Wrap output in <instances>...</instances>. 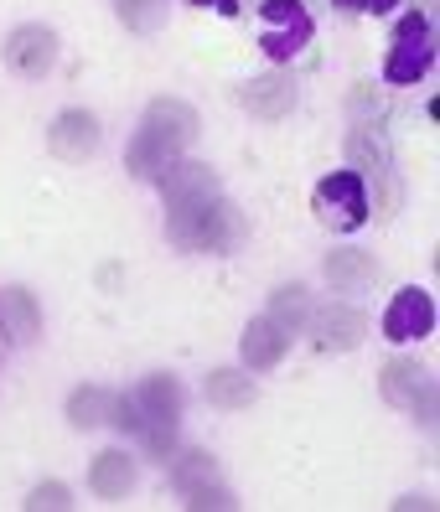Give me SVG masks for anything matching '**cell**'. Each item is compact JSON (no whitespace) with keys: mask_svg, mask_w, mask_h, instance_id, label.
<instances>
[{"mask_svg":"<svg viewBox=\"0 0 440 512\" xmlns=\"http://www.w3.org/2000/svg\"><path fill=\"white\" fill-rule=\"evenodd\" d=\"M135 481H140V461L125 456V450H99L94 466H88V487H94V497H104V502L130 497Z\"/></svg>","mask_w":440,"mask_h":512,"instance_id":"2e32d148","label":"cell"},{"mask_svg":"<svg viewBox=\"0 0 440 512\" xmlns=\"http://www.w3.org/2000/svg\"><path fill=\"white\" fill-rule=\"evenodd\" d=\"M114 16H120L130 32H156L166 21V0H114Z\"/></svg>","mask_w":440,"mask_h":512,"instance_id":"7402d4cb","label":"cell"},{"mask_svg":"<svg viewBox=\"0 0 440 512\" xmlns=\"http://www.w3.org/2000/svg\"><path fill=\"white\" fill-rule=\"evenodd\" d=\"M202 388H208V404H213V409H249V404L259 399L254 378H249V373H233V368H213Z\"/></svg>","mask_w":440,"mask_h":512,"instance_id":"ffe728a7","label":"cell"},{"mask_svg":"<svg viewBox=\"0 0 440 512\" xmlns=\"http://www.w3.org/2000/svg\"><path fill=\"white\" fill-rule=\"evenodd\" d=\"M114 409H120V394L104 383H83L68 394V419L78 430H99V425H114Z\"/></svg>","mask_w":440,"mask_h":512,"instance_id":"d6986e66","label":"cell"},{"mask_svg":"<svg viewBox=\"0 0 440 512\" xmlns=\"http://www.w3.org/2000/svg\"><path fill=\"white\" fill-rule=\"evenodd\" d=\"M264 21H270V32L259 37L264 57L270 63H285V57H296L306 42H311V11L301 6V0H264Z\"/></svg>","mask_w":440,"mask_h":512,"instance_id":"9c48e42d","label":"cell"},{"mask_svg":"<svg viewBox=\"0 0 440 512\" xmlns=\"http://www.w3.org/2000/svg\"><path fill=\"white\" fill-rule=\"evenodd\" d=\"M435 63V26L425 11H404L399 16V32H394V47L384 57V78L409 88V83H420Z\"/></svg>","mask_w":440,"mask_h":512,"instance_id":"5b68a950","label":"cell"},{"mask_svg":"<svg viewBox=\"0 0 440 512\" xmlns=\"http://www.w3.org/2000/svg\"><path fill=\"white\" fill-rule=\"evenodd\" d=\"M63 507H73L68 481H37V487L26 492V512H63Z\"/></svg>","mask_w":440,"mask_h":512,"instance_id":"603a6c76","label":"cell"},{"mask_svg":"<svg viewBox=\"0 0 440 512\" xmlns=\"http://www.w3.org/2000/svg\"><path fill=\"white\" fill-rule=\"evenodd\" d=\"M270 316L275 326H285V331H301L306 326V316H311V290L306 285H280L275 295H270Z\"/></svg>","mask_w":440,"mask_h":512,"instance_id":"44dd1931","label":"cell"},{"mask_svg":"<svg viewBox=\"0 0 440 512\" xmlns=\"http://www.w3.org/2000/svg\"><path fill=\"white\" fill-rule=\"evenodd\" d=\"M332 6H342V11H394L399 0H332Z\"/></svg>","mask_w":440,"mask_h":512,"instance_id":"cb8c5ba5","label":"cell"},{"mask_svg":"<svg viewBox=\"0 0 440 512\" xmlns=\"http://www.w3.org/2000/svg\"><path fill=\"white\" fill-rule=\"evenodd\" d=\"M0 352H6V331H0Z\"/></svg>","mask_w":440,"mask_h":512,"instance_id":"484cf974","label":"cell"},{"mask_svg":"<svg viewBox=\"0 0 440 512\" xmlns=\"http://www.w3.org/2000/svg\"><path fill=\"white\" fill-rule=\"evenodd\" d=\"M187 6H202V11H223V16H233V11H239V0H187Z\"/></svg>","mask_w":440,"mask_h":512,"instance_id":"d4e9b609","label":"cell"},{"mask_svg":"<svg viewBox=\"0 0 440 512\" xmlns=\"http://www.w3.org/2000/svg\"><path fill=\"white\" fill-rule=\"evenodd\" d=\"M301 331H311L316 352H352L363 342V316L352 306H342V300H332V306H311Z\"/></svg>","mask_w":440,"mask_h":512,"instance_id":"8fae6325","label":"cell"},{"mask_svg":"<svg viewBox=\"0 0 440 512\" xmlns=\"http://www.w3.org/2000/svg\"><path fill=\"white\" fill-rule=\"evenodd\" d=\"M99 140H104V125H99V114H88V109H63L47 130V150L57 161H88L99 150Z\"/></svg>","mask_w":440,"mask_h":512,"instance_id":"30bf717a","label":"cell"},{"mask_svg":"<svg viewBox=\"0 0 440 512\" xmlns=\"http://www.w3.org/2000/svg\"><path fill=\"white\" fill-rule=\"evenodd\" d=\"M114 425L140 435V445L151 450V461H171L176 456V425H182V383L171 373L140 378L130 394H120Z\"/></svg>","mask_w":440,"mask_h":512,"instance_id":"3957f363","label":"cell"},{"mask_svg":"<svg viewBox=\"0 0 440 512\" xmlns=\"http://www.w3.org/2000/svg\"><path fill=\"white\" fill-rule=\"evenodd\" d=\"M6 63L21 78H47L52 63H57V32H52V26H37V21L16 26V32L6 37Z\"/></svg>","mask_w":440,"mask_h":512,"instance_id":"7c38bea8","label":"cell"},{"mask_svg":"<svg viewBox=\"0 0 440 512\" xmlns=\"http://www.w3.org/2000/svg\"><path fill=\"white\" fill-rule=\"evenodd\" d=\"M285 352H290V331L275 326L270 316H254L244 326V337H239V357H244V368L249 373H270L285 363Z\"/></svg>","mask_w":440,"mask_h":512,"instance_id":"9a60e30c","label":"cell"},{"mask_svg":"<svg viewBox=\"0 0 440 512\" xmlns=\"http://www.w3.org/2000/svg\"><path fill=\"white\" fill-rule=\"evenodd\" d=\"M171 487L182 492V502L197 507V512L233 507V492L223 487V471H218V461L208 456V450H182V456L171 461Z\"/></svg>","mask_w":440,"mask_h":512,"instance_id":"ba28073f","label":"cell"},{"mask_svg":"<svg viewBox=\"0 0 440 512\" xmlns=\"http://www.w3.org/2000/svg\"><path fill=\"white\" fill-rule=\"evenodd\" d=\"M378 394H384V404H394V409H415L420 425H435V414H440L435 378H430L425 363H415V357H394V363H384V373H378Z\"/></svg>","mask_w":440,"mask_h":512,"instance_id":"52a82bcc","label":"cell"},{"mask_svg":"<svg viewBox=\"0 0 440 512\" xmlns=\"http://www.w3.org/2000/svg\"><path fill=\"white\" fill-rule=\"evenodd\" d=\"M368 119H358L347 135V150H352V171L368 182V202H373V213H389L394 207V161H389V145H384V114H378L373 99H363Z\"/></svg>","mask_w":440,"mask_h":512,"instance_id":"277c9868","label":"cell"},{"mask_svg":"<svg viewBox=\"0 0 440 512\" xmlns=\"http://www.w3.org/2000/svg\"><path fill=\"white\" fill-rule=\"evenodd\" d=\"M296 94H301V83L290 78L285 68H270V73H259L239 88V104L254 114V119H285L290 109H296Z\"/></svg>","mask_w":440,"mask_h":512,"instance_id":"4fadbf2b","label":"cell"},{"mask_svg":"<svg viewBox=\"0 0 440 512\" xmlns=\"http://www.w3.org/2000/svg\"><path fill=\"white\" fill-rule=\"evenodd\" d=\"M166 238L176 249L187 254H223L233 249V238H239V213H233V202L223 197L213 166H197V161H176L166 171Z\"/></svg>","mask_w":440,"mask_h":512,"instance_id":"6da1fadb","label":"cell"},{"mask_svg":"<svg viewBox=\"0 0 440 512\" xmlns=\"http://www.w3.org/2000/svg\"><path fill=\"white\" fill-rule=\"evenodd\" d=\"M0 331H6V342H37L42 337V306L26 285L0 290Z\"/></svg>","mask_w":440,"mask_h":512,"instance_id":"e0dca14e","label":"cell"},{"mask_svg":"<svg viewBox=\"0 0 440 512\" xmlns=\"http://www.w3.org/2000/svg\"><path fill=\"white\" fill-rule=\"evenodd\" d=\"M321 275H327V285H332V290L358 295V290L378 285V259H373V254H358V249H337V254H327Z\"/></svg>","mask_w":440,"mask_h":512,"instance_id":"ac0fdd59","label":"cell"},{"mask_svg":"<svg viewBox=\"0 0 440 512\" xmlns=\"http://www.w3.org/2000/svg\"><path fill=\"white\" fill-rule=\"evenodd\" d=\"M197 140V114L182 99H151L140 114V130L130 135L125 171L135 182H166V171L187 156V145Z\"/></svg>","mask_w":440,"mask_h":512,"instance_id":"7a4b0ae2","label":"cell"},{"mask_svg":"<svg viewBox=\"0 0 440 512\" xmlns=\"http://www.w3.org/2000/svg\"><path fill=\"white\" fill-rule=\"evenodd\" d=\"M316 213L332 233H358L373 218V202H368V182L358 171H332L316 182Z\"/></svg>","mask_w":440,"mask_h":512,"instance_id":"8992f818","label":"cell"},{"mask_svg":"<svg viewBox=\"0 0 440 512\" xmlns=\"http://www.w3.org/2000/svg\"><path fill=\"white\" fill-rule=\"evenodd\" d=\"M430 326H435V300L425 290L409 285L389 300V311H384V337L389 342H420V337H430Z\"/></svg>","mask_w":440,"mask_h":512,"instance_id":"5bb4252c","label":"cell"}]
</instances>
